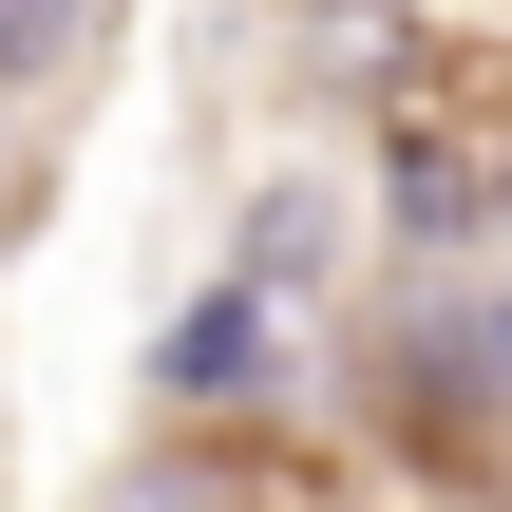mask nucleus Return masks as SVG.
<instances>
[{"instance_id": "f257e3e1", "label": "nucleus", "mask_w": 512, "mask_h": 512, "mask_svg": "<svg viewBox=\"0 0 512 512\" xmlns=\"http://www.w3.org/2000/svg\"><path fill=\"white\" fill-rule=\"evenodd\" d=\"M266 380H285V285L228 266V285L152 342V399H171V418H228V399H266Z\"/></svg>"}, {"instance_id": "f03ea898", "label": "nucleus", "mask_w": 512, "mask_h": 512, "mask_svg": "<svg viewBox=\"0 0 512 512\" xmlns=\"http://www.w3.org/2000/svg\"><path fill=\"white\" fill-rule=\"evenodd\" d=\"M114 512H247L228 475H190V456H152V475H114Z\"/></svg>"}, {"instance_id": "7ed1b4c3", "label": "nucleus", "mask_w": 512, "mask_h": 512, "mask_svg": "<svg viewBox=\"0 0 512 512\" xmlns=\"http://www.w3.org/2000/svg\"><path fill=\"white\" fill-rule=\"evenodd\" d=\"M76 19H95V0H0V76H38V57H57Z\"/></svg>"}]
</instances>
